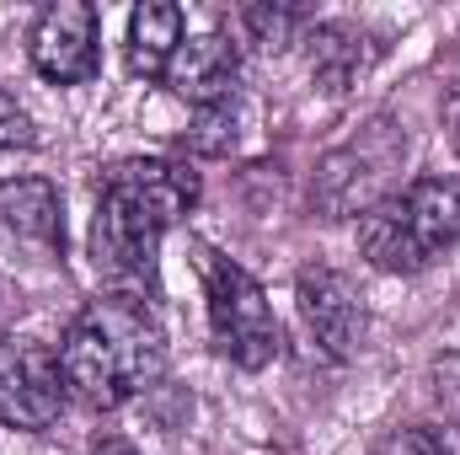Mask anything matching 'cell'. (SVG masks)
<instances>
[{
	"instance_id": "cell-1",
	"label": "cell",
	"mask_w": 460,
	"mask_h": 455,
	"mask_svg": "<svg viewBox=\"0 0 460 455\" xmlns=\"http://www.w3.org/2000/svg\"><path fill=\"white\" fill-rule=\"evenodd\" d=\"M59 370L75 402L113 413L161 380L166 333L139 295H102L86 311H75V322L65 327Z\"/></svg>"
},
{
	"instance_id": "cell-2",
	"label": "cell",
	"mask_w": 460,
	"mask_h": 455,
	"mask_svg": "<svg viewBox=\"0 0 460 455\" xmlns=\"http://www.w3.org/2000/svg\"><path fill=\"white\" fill-rule=\"evenodd\" d=\"M199 204V177L177 161H123L108 172L97 220H92V257L113 279H150L161 236Z\"/></svg>"
},
{
	"instance_id": "cell-3",
	"label": "cell",
	"mask_w": 460,
	"mask_h": 455,
	"mask_svg": "<svg viewBox=\"0 0 460 455\" xmlns=\"http://www.w3.org/2000/svg\"><path fill=\"white\" fill-rule=\"evenodd\" d=\"M460 241V177H418L358 215V246L385 273H418Z\"/></svg>"
},
{
	"instance_id": "cell-4",
	"label": "cell",
	"mask_w": 460,
	"mask_h": 455,
	"mask_svg": "<svg viewBox=\"0 0 460 455\" xmlns=\"http://www.w3.org/2000/svg\"><path fill=\"white\" fill-rule=\"evenodd\" d=\"M402 156H407V134L391 123V118H375L369 129H358L343 150H332L316 172V210L327 220H348V215H369L380 199H391V177L402 172Z\"/></svg>"
},
{
	"instance_id": "cell-5",
	"label": "cell",
	"mask_w": 460,
	"mask_h": 455,
	"mask_svg": "<svg viewBox=\"0 0 460 455\" xmlns=\"http://www.w3.org/2000/svg\"><path fill=\"white\" fill-rule=\"evenodd\" d=\"M204 295H209V333L226 359H235L241 370H262L279 359L273 306L241 263L204 252Z\"/></svg>"
},
{
	"instance_id": "cell-6",
	"label": "cell",
	"mask_w": 460,
	"mask_h": 455,
	"mask_svg": "<svg viewBox=\"0 0 460 455\" xmlns=\"http://www.w3.org/2000/svg\"><path fill=\"white\" fill-rule=\"evenodd\" d=\"M65 407L59 353L43 343H0V424L49 429Z\"/></svg>"
},
{
	"instance_id": "cell-7",
	"label": "cell",
	"mask_w": 460,
	"mask_h": 455,
	"mask_svg": "<svg viewBox=\"0 0 460 455\" xmlns=\"http://www.w3.org/2000/svg\"><path fill=\"white\" fill-rule=\"evenodd\" d=\"M32 65L43 81L81 86L97 76V11L86 0H54L32 27Z\"/></svg>"
},
{
	"instance_id": "cell-8",
	"label": "cell",
	"mask_w": 460,
	"mask_h": 455,
	"mask_svg": "<svg viewBox=\"0 0 460 455\" xmlns=\"http://www.w3.org/2000/svg\"><path fill=\"white\" fill-rule=\"evenodd\" d=\"M300 317L332 359H358L364 348V300L338 268H305L300 273Z\"/></svg>"
},
{
	"instance_id": "cell-9",
	"label": "cell",
	"mask_w": 460,
	"mask_h": 455,
	"mask_svg": "<svg viewBox=\"0 0 460 455\" xmlns=\"http://www.w3.org/2000/svg\"><path fill=\"white\" fill-rule=\"evenodd\" d=\"M235 76H241V43L226 38V32H204V38H188V43L172 54V65H166L161 81H166L177 97L209 108V103L235 97Z\"/></svg>"
},
{
	"instance_id": "cell-10",
	"label": "cell",
	"mask_w": 460,
	"mask_h": 455,
	"mask_svg": "<svg viewBox=\"0 0 460 455\" xmlns=\"http://www.w3.org/2000/svg\"><path fill=\"white\" fill-rule=\"evenodd\" d=\"M0 226L16 241L32 246H59L65 241V220H59V193L43 177H16L0 183Z\"/></svg>"
},
{
	"instance_id": "cell-11",
	"label": "cell",
	"mask_w": 460,
	"mask_h": 455,
	"mask_svg": "<svg viewBox=\"0 0 460 455\" xmlns=\"http://www.w3.org/2000/svg\"><path fill=\"white\" fill-rule=\"evenodd\" d=\"M305 54H311V76L322 92H348L364 70H369V43L364 32H353L343 22H327V27H311L305 32Z\"/></svg>"
},
{
	"instance_id": "cell-12",
	"label": "cell",
	"mask_w": 460,
	"mask_h": 455,
	"mask_svg": "<svg viewBox=\"0 0 460 455\" xmlns=\"http://www.w3.org/2000/svg\"><path fill=\"white\" fill-rule=\"evenodd\" d=\"M177 49H182V5L145 0L128 16V65L139 76H166V65H172Z\"/></svg>"
},
{
	"instance_id": "cell-13",
	"label": "cell",
	"mask_w": 460,
	"mask_h": 455,
	"mask_svg": "<svg viewBox=\"0 0 460 455\" xmlns=\"http://www.w3.org/2000/svg\"><path fill=\"white\" fill-rule=\"evenodd\" d=\"M235 27L252 43H262V49H284L305 27V11H295V5H241L235 11Z\"/></svg>"
},
{
	"instance_id": "cell-14",
	"label": "cell",
	"mask_w": 460,
	"mask_h": 455,
	"mask_svg": "<svg viewBox=\"0 0 460 455\" xmlns=\"http://www.w3.org/2000/svg\"><path fill=\"white\" fill-rule=\"evenodd\" d=\"M235 139H241V103H235V97L199 108V123H193V134H188V145H193L199 156H230Z\"/></svg>"
},
{
	"instance_id": "cell-15",
	"label": "cell",
	"mask_w": 460,
	"mask_h": 455,
	"mask_svg": "<svg viewBox=\"0 0 460 455\" xmlns=\"http://www.w3.org/2000/svg\"><path fill=\"white\" fill-rule=\"evenodd\" d=\"M369 455H460V440L445 429H391Z\"/></svg>"
},
{
	"instance_id": "cell-16",
	"label": "cell",
	"mask_w": 460,
	"mask_h": 455,
	"mask_svg": "<svg viewBox=\"0 0 460 455\" xmlns=\"http://www.w3.org/2000/svg\"><path fill=\"white\" fill-rule=\"evenodd\" d=\"M38 134H32V118L16 108V97H5L0 92V150H11V145H32Z\"/></svg>"
},
{
	"instance_id": "cell-17",
	"label": "cell",
	"mask_w": 460,
	"mask_h": 455,
	"mask_svg": "<svg viewBox=\"0 0 460 455\" xmlns=\"http://www.w3.org/2000/svg\"><path fill=\"white\" fill-rule=\"evenodd\" d=\"M434 397H439V407L460 424V353L434 364Z\"/></svg>"
},
{
	"instance_id": "cell-18",
	"label": "cell",
	"mask_w": 460,
	"mask_h": 455,
	"mask_svg": "<svg viewBox=\"0 0 460 455\" xmlns=\"http://www.w3.org/2000/svg\"><path fill=\"white\" fill-rule=\"evenodd\" d=\"M92 455H139L128 440H118V434H97L92 440Z\"/></svg>"
},
{
	"instance_id": "cell-19",
	"label": "cell",
	"mask_w": 460,
	"mask_h": 455,
	"mask_svg": "<svg viewBox=\"0 0 460 455\" xmlns=\"http://www.w3.org/2000/svg\"><path fill=\"white\" fill-rule=\"evenodd\" d=\"M445 129H450V145H456V156H460V86L450 92V103H445Z\"/></svg>"
}]
</instances>
